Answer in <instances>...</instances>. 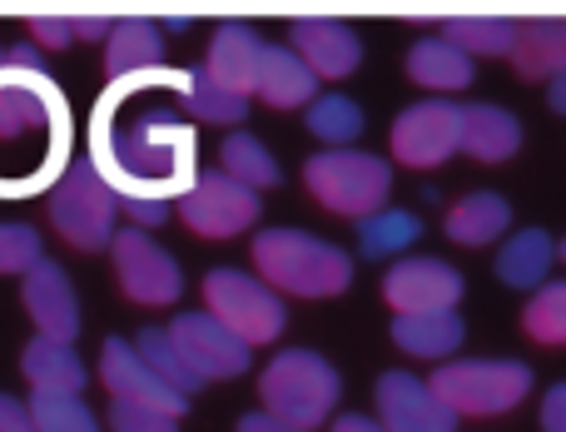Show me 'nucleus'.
<instances>
[{
  "instance_id": "nucleus-1",
  "label": "nucleus",
  "mask_w": 566,
  "mask_h": 432,
  "mask_svg": "<svg viewBox=\"0 0 566 432\" xmlns=\"http://www.w3.org/2000/svg\"><path fill=\"white\" fill-rule=\"evenodd\" d=\"M189 70H149V75L119 80L95 109V129H90V159L105 175V185L119 194V204L129 199H185L199 185L195 175V135L179 125L175 109L155 105L139 109L129 125H119V105H125L135 89H179L185 95Z\"/></svg>"
},
{
  "instance_id": "nucleus-2",
  "label": "nucleus",
  "mask_w": 566,
  "mask_h": 432,
  "mask_svg": "<svg viewBox=\"0 0 566 432\" xmlns=\"http://www.w3.org/2000/svg\"><path fill=\"white\" fill-rule=\"evenodd\" d=\"M254 268L269 288L303 298H333L353 284V264L338 244L303 229H264L254 239Z\"/></svg>"
},
{
  "instance_id": "nucleus-3",
  "label": "nucleus",
  "mask_w": 566,
  "mask_h": 432,
  "mask_svg": "<svg viewBox=\"0 0 566 432\" xmlns=\"http://www.w3.org/2000/svg\"><path fill=\"white\" fill-rule=\"evenodd\" d=\"M119 194L105 185V175L95 169V159H75L60 169L55 189H50V224L60 239H70L85 254L115 249L119 239Z\"/></svg>"
},
{
  "instance_id": "nucleus-4",
  "label": "nucleus",
  "mask_w": 566,
  "mask_h": 432,
  "mask_svg": "<svg viewBox=\"0 0 566 432\" xmlns=\"http://www.w3.org/2000/svg\"><path fill=\"white\" fill-rule=\"evenodd\" d=\"M303 185L318 199L328 214L343 219H368L378 209H388V189H392V169L388 159L368 155V149H323L303 165Z\"/></svg>"
},
{
  "instance_id": "nucleus-5",
  "label": "nucleus",
  "mask_w": 566,
  "mask_h": 432,
  "mask_svg": "<svg viewBox=\"0 0 566 432\" xmlns=\"http://www.w3.org/2000/svg\"><path fill=\"white\" fill-rule=\"evenodd\" d=\"M259 398H264V413H274L279 423L313 432L338 408V373L328 358L308 348H283L259 378Z\"/></svg>"
},
{
  "instance_id": "nucleus-6",
  "label": "nucleus",
  "mask_w": 566,
  "mask_h": 432,
  "mask_svg": "<svg viewBox=\"0 0 566 432\" xmlns=\"http://www.w3.org/2000/svg\"><path fill=\"white\" fill-rule=\"evenodd\" d=\"M432 388L458 418H502L532 393V368L517 358H458L432 373Z\"/></svg>"
},
{
  "instance_id": "nucleus-7",
  "label": "nucleus",
  "mask_w": 566,
  "mask_h": 432,
  "mask_svg": "<svg viewBox=\"0 0 566 432\" xmlns=\"http://www.w3.org/2000/svg\"><path fill=\"white\" fill-rule=\"evenodd\" d=\"M205 304L219 324H229L244 344H274L289 324L283 314V298L279 288H269L264 278L254 274H239V268H214L205 278Z\"/></svg>"
},
{
  "instance_id": "nucleus-8",
  "label": "nucleus",
  "mask_w": 566,
  "mask_h": 432,
  "mask_svg": "<svg viewBox=\"0 0 566 432\" xmlns=\"http://www.w3.org/2000/svg\"><path fill=\"white\" fill-rule=\"evenodd\" d=\"M462 149V105L418 99L392 119V159L408 169H438Z\"/></svg>"
},
{
  "instance_id": "nucleus-9",
  "label": "nucleus",
  "mask_w": 566,
  "mask_h": 432,
  "mask_svg": "<svg viewBox=\"0 0 566 432\" xmlns=\"http://www.w3.org/2000/svg\"><path fill=\"white\" fill-rule=\"evenodd\" d=\"M259 189L239 185L234 175L214 169V175H199V185L179 199V219L195 229L199 239H234L244 229H254L259 219Z\"/></svg>"
},
{
  "instance_id": "nucleus-10",
  "label": "nucleus",
  "mask_w": 566,
  "mask_h": 432,
  "mask_svg": "<svg viewBox=\"0 0 566 432\" xmlns=\"http://www.w3.org/2000/svg\"><path fill=\"white\" fill-rule=\"evenodd\" d=\"M115 274H119L125 298L149 304V308L175 304L179 288H185L179 264L169 259L165 244H155V239H149V229H119V239H115Z\"/></svg>"
},
{
  "instance_id": "nucleus-11",
  "label": "nucleus",
  "mask_w": 566,
  "mask_h": 432,
  "mask_svg": "<svg viewBox=\"0 0 566 432\" xmlns=\"http://www.w3.org/2000/svg\"><path fill=\"white\" fill-rule=\"evenodd\" d=\"M382 298L392 314H458L462 274L442 259H398L382 278Z\"/></svg>"
},
{
  "instance_id": "nucleus-12",
  "label": "nucleus",
  "mask_w": 566,
  "mask_h": 432,
  "mask_svg": "<svg viewBox=\"0 0 566 432\" xmlns=\"http://www.w3.org/2000/svg\"><path fill=\"white\" fill-rule=\"evenodd\" d=\"M99 378H105V388H109L115 403L155 408V413H169V418H179L189 408V398L175 393V388L139 358V348L129 344V338H109L105 344V354H99Z\"/></svg>"
},
{
  "instance_id": "nucleus-13",
  "label": "nucleus",
  "mask_w": 566,
  "mask_h": 432,
  "mask_svg": "<svg viewBox=\"0 0 566 432\" xmlns=\"http://www.w3.org/2000/svg\"><path fill=\"white\" fill-rule=\"evenodd\" d=\"M169 334H175L179 354L189 358V363L199 368V373L214 383V378H239L249 373V358H254V344H244V338L234 334L229 324H219L214 314H179L175 324H169Z\"/></svg>"
},
{
  "instance_id": "nucleus-14",
  "label": "nucleus",
  "mask_w": 566,
  "mask_h": 432,
  "mask_svg": "<svg viewBox=\"0 0 566 432\" xmlns=\"http://www.w3.org/2000/svg\"><path fill=\"white\" fill-rule=\"evenodd\" d=\"M373 403L388 432H458V413L438 398V388L412 373H382Z\"/></svg>"
},
{
  "instance_id": "nucleus-15",
  "label": "nucleus",
  "mask_w": 566,
  "mask_h": 432,
  "mask_svg": "<svg viewBox=\"0 0 566 432\" xmlns=\"http://www.w3.org/2000/svg\"><path fill=\"white\" fill-rule=\"evenodd\" d=\"M20 294H25V308H30V318H35L40 338L75 344V334H80V304H75V288H70V274L55 264V259H45V264L30 268Z\"/></svg>"
},
{
  "instance_id": "nucleus-16",
  "label": "nucleus",
  "mask_w": 566,
  "mask_h": 432,
  "mask_svg": "<svg viewBox=\"0 0 566 432\" xmlns=\"http://www.w3.org/2000/svg\"><path fill=\"white\" fill-rule=\"evenodd\" d=\"M264 55H269V45L259 40L254 25H219L214 40H209L205 70L219 85L234 89V95H254L259 75H264Z\"/></svg>"
},
{
  "instance_id": "nucleus-17",
  "label": "nucleus",
  "mask_w": 566,
  "mask_h": 432,
  "mask_svg": "<svg viewBox=\"0 0 566 432\" xmlns=\"http://www.w3.org/2000/svg\"><path fill=\"white\" fill-rule=\"evenodd\" d=\"M289 45L308 60V70L318 80L353 75V70H358V60H363L358 35H353L348 25H338V20H298V25H293V35H289Z\"/></svg>"
},
{
  "instance_id": "nucleus-18",
  "label": "nucleus",
  "mask_w": 566,
  "mask_h": 432,
  "mask_svg": "<svg viewBox=\"0 0 566 432\" xmlns=\"http://www.w3.org/2000/svg\"><path fill=\"white\" fill-rule=\"evenodd\" d=\"M50 80L25 75V70L6 65L0 70V139L40 135L50 125Z\"/></svg>"
},
{
  "instance_id": "nucleus-19",
  "label": "nucleus",
  "mask_w": 566,
  "mask_h": 432,
  "mask_svg": "<svg viewBox=\"0 0 566 432\" xmlns=\"http://www.w3.org/2000/svg\"><path fill=\"white\" fill-rule=\"evenodd\" d=\"M562 259V244L547 234V229H517L507 244L497 249V278L507 288H547L552 284V264Z\"/></svg>"
},
{
  "instance_id": "nucleus-20",
  "label": "nucleus",
  "mask_w": 566,
  "mask_h": 432,
  "mask_svg": "<svg viewBox=\"0 0 566 432\" xmlns=\"http://www.w3.org/2000/svg\"><path fill=\"white\" fill-rule=\"evenodd\" d=\"M20 368H25L30 388H35L40 398H80L85 393V383H90V373H85V363L75 358V348L55 344V338H30Z\"/></svg>"
},
{
  "instance_id": "nucleus-21",
  "label": "nucleus",
  "mask_w": 566,
  "mask_h": 432,
  "mask_svg": "<svg viewBox=\"0 0 566 432\" xmlns=\"http://www.w3.org/2000/svg\"><path fill=\"white\" fill-rule=\"evenodd\" d=\"M408 75L412 85L432 89V95H458L472 85V55L462 45H452L448 35H422L408 50Z\"/></svg>"
},
{
  "instance_id": "nucleus-22",
  "label": "nucleus",
  "mask_w": 566,
  "mask_h": 432,
  "mask_svg": "<svg viewBox=\"0 0 566 432\" xmlns=\"http://www.w3.org/2000/svg\"><path fill=\"white\" fill-rule=\"evenodd\" d=\"M165 65V25L155 20H115V35L105 45V70L109 80H135Z\"/></svg>"
},
{
  "instance_id": "nucleus-23",
  "label": "nucleus",
  "mask_w": 566,
  "mask_h": 432,
  "mask_svg": "<svg viewBox=\"0 0 566 432\" xmlns=\"http://www.w3.org/2000/svg\"><path fill=\"white\" fill-rule=\"evenodd\" d=\"M462 149L482 165H502L522 149V119L502 105H462Z\"/></svg>"
},
{
  "instance_id": "nucleus-24",
  "label": "nucleus",
  "mask_w": 566,
  "mask_h": 432,
  "mask_svg": "<svg viewBox=\"0 0 566 432\" xmlns=\"http://www.w3.org/2000/svg\"><path fill=\"white\" fill-rule=\"evenodd\" d=\"M254 95L264 99V105H274V109L313 105V99H318V75H313L308 60H303L293 45H269L264 75H259V89H254Z\"/></svg>"
},
{
  "instance_id": "nucleus-25",
  "label": "nucleus",
  "mask_w": 566,
  "mask_h": 432,
  "mask_svg": "<svg viewBox=\"0 0 566 432\" xmlns=\"http://www.w3.org/2000/svg\"><path fill=\"white\" fill-rule=\"evenodd\" d=\"M442 229H448L452 244H468V249L497 244V239L512 229V204L502 194H492V189H478V194L458 199V204L448 209Z\"/></svg>"
},
{
  "instance_id": "nucleus-26",
  "label": "nucleus",
  "mask_w": 566,
  "mask_h": 432,
  "mask_svg": "<svg viewBox=\"0 0 566 432\" xmlns=\"http://www.w3.org/2000/svg\"><path fill=\"white\" fill-rule=\"evenodd\" d=\"M468 338L458 314H402L392 318V344L412 358H452Z\"/></svg>"
},
{
  "instance_id": "nucleus-27",
  "label": "nucleus",
  "mask_w": 566,
  "mask_h": 432,
  "mask_svg": "<svg viewBox=\"0 0 566 432\" xmlns=\"http://www.w3.org/2000/svg\"><path fill=\"white\" fill-rule=\"evenodd\" d=\"M512 65H517L522 80H547L552 85L566 70V20H532V25H522Z\"/></svg>"
},
{
  "instance_id": "nucleus-28",
  "label": "nucleus",
  "mask_w": 566,
  "mask_h": 432,
  "mask_svg": "<svg viewBox=\"0 0 566 432\" xmlns=\"http://www.w3.org/2000/svg\"><path fill=\"white\" fill-rule=\"evenodd\" d=\"M135 348H139V358H145L149 368H155L159 378H165L175 393H185V398H195L199 388L209 383L205 373H199L195 363H189L185 354H179V344H175V334L169 328H139L135 334Z\"/></svg>"
},
{
  "instance_id": "nucleus-29",
  "label": "nucleus",
  "mask_w": 566,
  "mask_h": 432,
  "mask_svg": "<svg viewBox=\"0 0 566 432\" xmlns=\"http://www.w3.org/2000/svg\"><path fill=\"white\" fill-rule=\"evenodd\" d=\"M185 105H189V115L205 119V125H239V119L249 115V95H234L229 85H219L205 65L189 70Z\"/></svg>"
},
{
  "instance_id": "nucleus-30",
  "label": "nucleus",
  "mask_w": 566,
  "mask_h": 432,
  "mask_svg": "<svg viewBox=\"0 0 566 432\" xmlns=\"http://www.w3.org/2000/svg\"><path fill=\"white\" fill-rule=\"evenodd\" d=\"M422 234V219L408 214V209H378L358 224V249L368 259H388V254H402L412 239Z\"/></svg>"
},
{
  "instance_id": "nucleus-31",
  "label": "nucleus",
  "mask_w": 566,
  "mask_h": 432,
  "mask_svg": "<svg viewBox=\"0 0 566 432\" xmlns=\"http://www.w3.org/2000/svg\"><path fill=\"white\" fill-rule=\"evenodd\" d=\"M308 129L328 149H353V139L363 135V109L348 95H318L308 105Z\"/></svg>"
},
{
  "instance_id": "nucleus-32",
  "label": "nucleus",
  "mask_w": 566,
  "mask_h": 432,
  "mask_svg": "<svg viewBox=\"0 0 566 432\" xmlns=\"http://www.w3.org/2000/svg\"><path fill=\"white\" fill-rule=\"evenodd\" d=\"M442 35H448L452 45H462L468 55H507L512 60L522 25H512V20H448Z\"/></svg>"
},
{
  "instance_id": "nucleus-33",
  "label": "nucleus",
  "mask_w": 566,
  "mask_h": 432,
  "mask_svg": "<svg viewBox=\"0 0 566 432\" xmlns=\"http://www.w3.org/2000/svg\"><path fill=\"white\" fill-rule=\"evenodd\" d=\"M224 175H234L249 189H274L279 185V159L259 145L254 135H229L224 139Z\"/></svg>"
},
{
  "instance_id": "nucleus-34",
  "label": "nucleus",
  "mask_w": 566,
  "mask_h": 432,
  "mask_svg": "<svg viewBox=\"0 0 566 432\" xmlns=\"http://www.w3.org/2000/svg\"><path fill=\"white\" fill-rule=\"evenodd\" d=\"M522 328H527V338H537V344H547V348L566 344V278H552L547 288L532 294L527 314H522Z\"/></svg>"
},
{
  "instance_id": "nucleus-35",
  "label": "nucleus",
  "mask_w": 566,
  "mask_h": 432,
  "mask_svg": "<svg viewBox=\"0 0 566 432\" xmlns=\"http://www.w3.org/2000/svg\"><path fill=\"white\" fill-rule=\"evenodd\" d=\"M30 413H35L40 432H99L95 413H90L80 398H30Z\"/></svg>"
},
{
  "instance_id": "nucleus-36",
  "label": "nucleus",
  "mask_w": 566,
  "mask_h": 432,
  "mask_svg": "<svg viewBox=\"0 0 566 432\" xmlns=\"http://www.w3.org/2000/svg\"><path fill=\"white\" fill-rule=\"evenodd\" d=\"M35 264H45L40 234L30 224H0V274H30Z\"/></svg>"
},
{
  "instance_id": "nucleus-37",
  "label": "nucleus",
  "mask_w": 566,
  "mask_h": 432,
  "mask_svg": "<svg viewBox=\"0 0 566 432\" xmlns=\"http://www.w3.org/2000/svg\"><path fill=\"white\" fill-rule=\"evenodd\" d=\"M109 432H179V418L135 403H109Z\"/></svg>"
},
{
  "instance_id": "nucleus-38",
  "label": "nucleus",
  "mask_w": 566,
  "mask_h": 432,
  "mask_svg": "<svg viewBox=\"0 0 566 432\" xmlns=\"http://www.w3.org/2000/svg\"><path fill=\"white\" fill-rule=\"evenodd\" d=\"M30 40H35L40 50H60V45H70V40H80V35H75V20L35 15V20H30Z\"/></svg>"
},
{
  "instance_id": "nucleus-39",
  "label": "nucleus",
  "mask_w": 566,
  "mask_h": 432,
  "mask_svg": "<svg viewBox=\"0 0 566 432\" xmlns=\"http://www.w3.org/2000/svg\"><path fill=\"white\" fill-rule=\"evenodd\" d=\"M0 432H40L35 413H30V403H20V398L0 393Z\"/></svg>"
},
{
  "instance_id": "nucleus-40",
  "label": "nucleus",
  "mask_w": 566,
  "mask_h": 432,
  "mask_svg": "<svg viewBox=\"0 0 566 432\" xmlns=\"http://www.w3.org/2000/svg\"><path fill=\"white\" fill-rule=\"evenodd\" d=\"M129 219H135V229H159L169 219V204L165 199H129V204H119Z\"/></svg>"
},
{
  "instance_id": "nucleus-41",
  "label": "nucleus",
  "mask_w": 566,
  "mask_h": 432,
  "mask_svg": "<svg viewBox=\"0 0 566 432\" xmlns=\"http://www.w3.org/2000/svg\"><path fill=\"white\" fill-rule=\"evenodd\" d=\"M542 432H566V378L552 383L542 398Z\"/></svg>"
},
{
  "instance_id": "nucleus-42",
  "label": "nucleus",
  "mask_w": 566,
  "mask_h": 432,
  "mask_svg": "<svg viewBox=\"0 0 566 432\" xmlns=\"http://www.w3.org/2000/svg\"><path fill=\"white\" fill-rule=\"evenodd\" d=\"M239 432H303V428H289V423H279L274 413H249L244 423H239Z\"/></svg>"
},
{
  "instance_id": "nucleus-43",
  "label": "nucleus",
  "mask_w": 566,
  "mask_h": 432,
  "mask_svg": "<svg viewBox=\"0 0 566 432\" xmlns=\"http://www.w3.org/2000/svg\"><path fill=\"white\" fill-rule=\"evenodd\" d=\"M333 432H388V428H382V423H373V418L348 413V418H338V423H333Z\"/></svg>"
},
{
  "instance_id": "nucleus-44",
  "label": "nucleus",
  "mask_w": 566,
  "mask_h": 432,
  "mask_svg": "<svg viewBox=\"0 0 566 432\" xmlns=\"http://www.w3.org/2000/svg\"><path fill=\"white\" fill-rule=\"evenodd\" d=\"M547 105L557 109V115H566V70H562V75L547 85Z\"/></svg>"
},
{
  "instance_id": "nucleus-45",
  "label": "nucleus",
  "mask_w": 566,
  "mask_h": 432,
  "mask_svg": "<svg viewBox=\"0 0 566 432\" xmlns=\"http://www.w3.org/2000/svg\"><path fill=\"white\" fill-rule=\"evenodd\" d=\"M10 65V50H0V70H6Z\"/></svg>"
},
{
  "instance_id": "nucleus-46",
  "label": "nucleus",
  "mask_w": 566,
  "mask_h": 432,
  "mask_svg": "<svg viewBox=\"0 0 566 432\" xmlns=\"http://www.w3.org/2000/svg\"><path fill=\"white\" fill-rule=\"evenodd\" d=\"M562 259H566V239H562Z\"/></svg>"
}]
</instances>
